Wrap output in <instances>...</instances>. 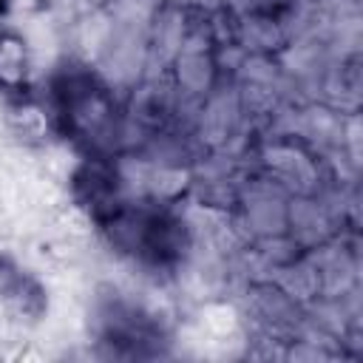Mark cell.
<instances>
[{
  "label": "cell",
  "instance_id": "277c9868",
  "mask_svg": "<svg viewBox=\"0 0 363 363\" xmlns=\"http://www.w3.org/2000/svg\"><path fill=\"white\" fill-rule=\"evenodd\" d=\"M11 3H14V0H0V17H3V14L11 9Z\"/></svg>",
  "mask_w": 363,
  "mask_h": 363
},
{
  "label": "cell",
  "instance_id": "6da1fadb",
  "mask_svg": "<svg viewBox=\"0 0 363 363\" xmlns=\"http://www.w3.org/2000/svg\"><path fill=\"white\" fill-rule=\"evenodd\" d=\"M105 230L122 250H130L133 255L150 258L156 264L167 261L170 255H176V250H182L179 221H173L162 210H147V207L113 210Z\"/></svg>",
  "mask_w": 363,
  "mask_h": 363
},
{
  "label": "cell",
  "instance_id": "7a4b0ae2",
  "mask_svg": "<svg viewBox=\"0 0 363 363\" xmlns=\"http://www.w3.org/2000/svg\"><path fill=\"white\" fill-rule=\"evenodd\" d=\"M57 113L65 133L96 142L111 128L113 105L102 85L88 74H62L57 82Z\"/></svg>",
  "mask_w": 363,
  "mask_h": 363
},
{
  "label": "cell",
  "instance_id": "3957f363",
  "mask_svg": "<svg viewBox=\"0 0 363 363\" xmlns=\"http://www.w3.org/2000/svg\"><path fill=\"white\" fill-rule=\"evenodd\" d=\"M28 88V48L14 31H0V91L23 94Z\"/></svg>",
  "mask_w": 363,
  "mask_h": 363
}]
</instances>
